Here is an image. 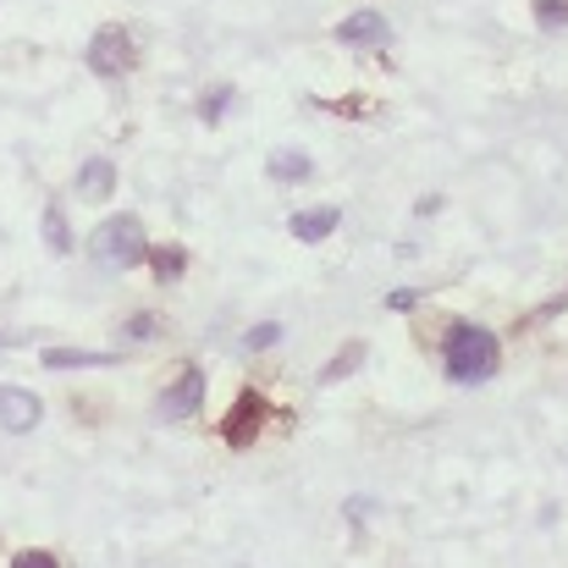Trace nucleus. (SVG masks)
Segmentation results:
<instances>
[{"label":"nucleus","instance_id":"obj_1","mask_svg":"<svg viewBox=\"0 0 568 568\" xmlns=\"http://www.w3.org/2000/svg\"><path fill=\"white\" fill-rule=\"evenodd\" d=\"M442 365H447V376H453V381L480 386V381L497 376V365H503V343H497L486 326H447Z\"/></svg>","mask_w":568,"mask_h":568},{"label":"nucleus","instance_id":"obj_2","mask_svg":"<svg viewBox=\"0 0 568 568\" xmlns=\"http://www.w3.org/2000/svg\"><path fill=\"white\" fill-rule=\"evenodd\" d=\"M89 254H94L105 271H133V265H144V260H150V232H144V221H139V215H111V221H100V226H94Z\"/></svg>","mask_w":568,"mask_h":568},{"label":"nucleus","instance_id":"obj_3","mask_svg":"<svg viewBox=\"0 0 568 568\" xmlns=\"http://www.w3.org/2000/svg\"><path fill=\"white\" fill-rule=\"evenodd\" d=\"M133 67H139V44H133V28L111 22V28H100V33L89 39V72H100V78H128Z\"/></svg>","mask_w":568,"mask_h":568},{"label":"nucleus","instance_id":"obj_4","mask_svg":"<svg viewBox=\"0 0 568 568\" xmlns=\"http://www.w3.org/2000/svg\"><path fill=\"white\" fill-rule=\"evenodd\" d=\"M199 403H204V376L199 371H178V381L155 397V414L161 419H193Z\"/></svg>","mask_w":568,"mask_h":568},{"label":"nucleus","instance_id":"obj_5","mask_svg":"<svg viewBox=\"0 0 568 568\" xmlns=\"http://www.w3.org/2000/svg\"><path fill=\"white\" fill-rule=\"evenodd\" d=\"M39 419H44L39 392H28V386H0V430L22 436V430H33Z\"/></svg>","mask_w":568,"mask_h":568},{"label":"nucleus","instance_id":"obj_6","mask_svg":"<svg viewBox=\"0 0 568 568\" xmlns=\"http://www.w3.org/2000/svg\"><path fill=\"white\" fill-rule=\"evenodd\" d=\"M260 419H265V397H260V392H243V397L232 403V414H226V425H221V436H226V447H248V442L260 436Z\"/></svg>","mask_w":568,"mask_h":568},{"label":"nucleus","instance_id":"obj_7","mask_svg":"<svg viewBox=\"0 0 568 568\" xmlns=\"http://www.w3.org/2000/svg\"><path fill=\"white\" fill-rule=\"evenodd\" d=\"M337 39L354 44V50H381V44L392 39V22H386L381 11H354L348 22H337Z\"/></svg>","mask_w":568,"mask_h":568},{"label":"nucleus","instance_id":"obj_8","mask_svg":"<svg viewBox=\"0 0 568 568\" xmlns=\"http://www.w3.org/2000/svg\"><path fill=\"white\" fill-rule=\"evenodd\" d=\"M337 221H343V210H337V204H315V210H298L287 226H293V237H298V243H326V237L337 232Z\"/></svg>","mask_w":568,"mask_h":568},{"label":"nucleus","instance_id":"obj_9","mask_svg":"<svg viewBox=\"0 0 568 568\" xmlns=\"http://www.w3.org/2000/svg\"><path fill=\"white\" fill-rule=\"evenodd\" d=\"M78 193H83V199H111V193H116V166H111L105 155H89V161L78 166Z\"/></svg>","mask_w":568,"mask_h":568},{"label":"nucleus","instance_id":"obj_10","mask_svg":"<svg viewBox=\"0 0 568 568\" xmlns=\"http://www.w3.org/2000/svg\"><path fill=\"white\" fill-rule=\"evenodd\" d=\"M265 172H271L276 183H304V178L315 172V161H310L304 150H276V155L265 161Z\"/></svg>","mask_w":568,"mask_h":568},{"label":"nucleus","instance_id":"obj_11","mask_svg":"<svg viewBox=\"0 0 568 568\" xmlns=\"http://www.w3.org/2000/svg\"><path fill=\"white\" fill-rule=\"evenodd\" d=\"M39 226H44V248H50V254H67V248H72V226H67V210H61V204H44Z\"/></svg>","mask_w":568,"mask_h":568},{"label":"nucleus","instance_id":"obj_12","mask_svg":"<svg viewBox=\"0 0 568 568\" xmlns=\"http://www.w3.org/2000/svg\"><path fill=\"white\" fill-rule=\"evenodd\" d=\"M111 365V354H83V348H44V371H94Z\"/></svg>","mask_w":568,"mask_h":568},{"label":"nucleus","instance_id":"obj_13","mask_svg":"<svg viewBox=\"0 0 568 568\" xmlns=\"http://www.w3.org/2000/svg\"><path fill=\"white\" fill-rule=\"evenodd\" d=\"M359 365H365V343H348L337 359H326V365H321V376H315V381H321V386H332V381H348L354 371H359Z\"/></svg>","mask_w":568,"mask_h":568},{"label":"nucleus","instance_id":"obj_14","mask_svg":"<svg viewBox=\"0 0 568 568\" xmlns=\"http://www.w3.org/2000/svg\"><path fill=\"white\" fill-rule=\"evenodd\" d=\"M150 265H155V282H178V276L189 271V248H178V243H161V248L150 254Z\"/></svg>","mask_w":568,"mask_h":568},{"label":"nucleus","instance_id":"obj_15","mask_svg":"<svg viewBox=\"0 0 568 568\" xmlns=\"http://www.w3.org/2000/svg\"><path fill=\"white\" fill-rule=\"evenodd\" d=\"M282 332H287L282 321H260L254 332H243V354H265V348H276V343H282Z\"/></svg>","mask_w":568,"mask_h":568},{"label":"nucleus","instance_id":"obj_16","mask_svg":"<svg viewBox=\"0 0 568 568\" xmlns=\"http://www.w3.org/2000/svg\"><path fill=\"white\" fill-rule=\"evenodd\" d=\"M536 22H541V28H564L568 0H536Z\"/></svg>","mask_w":568,"mask_h":568},{"label":"nucleus","instance_id":"obj_17","mask_svg":"<svg viewBox=\"0 0 568 568\" xmlns=\"http://www.w3.org/2000/svg\"><path fill=\"white\" fill-rule=\"evenodd\" d=\"M150 337H161V315H133L128 321V343H150Z\"/></svg>","mask_w":568,"mask_h":568},{"label":"nucleus","instance_id":"obj_18","mask_svg":"<svg viewBox=\"0 0 568 568\" xmlns=\"http://www.w3.org/2000/svg\"><path fill=\"white\" fill-rule=\"evenodd\" d=\"M11 568H61V558H55V552H17Z\"/></svg>","mask_w":568,"mask_h":568},{"label":"nucleus","instance_id":"obj_19","mask_svg":"<svg viewBox=\"0 0 568 568\" xmlns=\"http://www.w3.org/2000/svg\"><path fill=\"white\" fill-rule=\"evenodd\" d=\"M226 100H232V89H226V83H221V89H210V94H204V105H199V111H204V122H215Z\"/></svg>","mask_w":568,"mask_h":568}]
</instances>
